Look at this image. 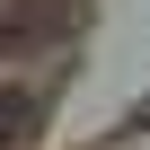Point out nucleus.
<instances>
[{
	"label": "nucleus",
	"instance_id": "nucleus-1",
	"mask_svg": "<svg viewBox=\"0 0 150 150\" xmlns=\"http://www.w3.org/2000/svg\"><path fill=\"white\" fill-rule=\"evenodd\" d=\"M18 132H27V97H18V88H0V141H18Z\"/></svg>",
	"mask_w": 150,
	"mask_h": 150
}]
</instances>
